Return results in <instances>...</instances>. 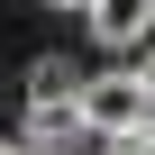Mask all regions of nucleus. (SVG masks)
I'll return each instance as SVG.
<instances>
[{"mask_svg":"<svg viewBox=\"0 0 155 155\" xmlns=\"http://www.w3.org/2000/svg\"><path fill=\"white\" fill-rule=\"evenodd\" d=\"M82 82H91V73L73 55H37L28 64V101H82Z\"/></svg>","mask_w":155,"mask_h":155,"instance_id":"obj_4","label":"nucleus"},{"mask_svg":"<svg viewBox=\"0 0 155 155\" xmlns=\"http://www.w3.org/2000/svg\"><path fill=\"white\" fill-rule=\"evenodd\" d=\"M82 110H91V128L110 137V128H137V119H155V91L137 82V64H101L91 82H82Z\"/></svg>","mask_w":155,"mask_h":155,"instance_id":"obj_1","label":"nucleus"},{"mask_svg":"<svg viewBox=\"0 0 155 155\" xmlns=\"http://www.w3.org/2000/svg\"><path fill=\"white\" fill-rule=\"evenodd\" d=\"M82 28H91V46H101V55H128V46H146V37H155V0H91Z\"/></svg>","mask_w":155,"mask_h":155,"instance_id":"obj_3","label":"nucleus"},{"mask_svg":"<svg viewBox=\"0 0 155 155\" xmlns=\"http://www.w3.org/2000/svg\"><path fill=\"white\" fill-rule=\"evenodd\" d=\"M101 155H155V119H137V128H110V137H101Z\"/></svg>","mask_w":155,"mask_h":155,"instance_id":"obj_5","label":"nucleus"},{"mask_svg":"<svg viewBox=\"0 0 155 155\" xmlns=\"http://www.w3.org/2000/svg\"><path fill=\"white\" fill-rule=\"evenodd\" d=\"M18 137H28L37 155H73V146L101 137V128H91V110H82V101H28V110H18Z\"/></svg>","mask_w":155,"mask_h":155,"instance_id":"obj_2","label":"nucleus"},{"mask_svg":"<svg viewBox=\"0 0 155 155\" xmlns=\"http://www.w3.org/2000/svg\"><path fill=\"white\" fill-rule=\"evenodd\" d=\"M0 155H37V146H28V137H0Z\"/></svg>","mask_w":155,"mask_h":155,"instance_id":"obj_7","label":"nucleus"},{"mask_svg":"<svg viewBox=\"0 0 155 155\" xmlns=\"http://www.w3.org/2000/svg\"><path fill=\"white\" fill-rule=\"evenodd\" d=\"M137 82H146V91H155V55H137Z\"/></svg>","mask_w":155,"mask_h":155,"instance_id":"obj_6","label":"nucleus"},{"mask_svg":"<svg viewBox=\"0 0 155 155\" xmlns=\"http://www.w3.org/2000/svg\"><path fill=\"white\" fill-rule=\"evenodd\" d=\"M46 9H91V0H46Z\"/></svg>","mask_w":155,"mask_h":155,"instance_id":"obj_8","label":"nucleus"}]
</instances>
